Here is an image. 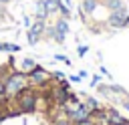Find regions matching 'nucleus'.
<instances>
[{"mask_svg":"<svg viewBox=\"0 0 129 125\" xmlns=\"http://www.w3.org/2000/svg\"><path fill=\"white\" fill-rule=\"evenodd\" d=\"M10 103H12V107H14L20 115L36 113L38 103H40V91L28 85V87H26V89H22L16 97H12V99H10Z\"/></svg>","mask_w":129,"mask_h":125,"instance_id":"f257e3e1","label":"nucleus"},{"mask_svg":"<svg viewBox=\"0 0 129 125\" xmlns=\"http://www.w3.org/2000/svg\"><path fill=\"white\" fill-rule=\"evenodd\" d=\"M28 87V77H26V73H22V71H16V69H12L6 77H4V89H6V97H16L22 89H26Z\"/></svg>","mask_w":129,"mask_h":125,"instance_id":"f03ea898","label":"nucleus"},{"mask_svg":"<svg viewBox=\"0 0 129 125\" xmlns=\"http://www.w3.org/2000/svg\"><path fill=\"white\" fill-rule=\"evenodd\" d=\"M26 77H28V85L34 87V89H38V91H42V89H46V87L52 85V81H50V73H48L42 65H38V62L34 65L32 71L26 73Z\"/></svg>","mask_w":129,"mask_h":125,"instance_id":"7ed1b4c3","label":"nucleus"},{"mask_svg":"<svg viewBox=\"0 0 129 125\" xmlns=\"http://www.w3.org/2000/svg\"><path fill=\"white\" fill-rule=\"evenodd\" d=\"M105 24L113 30H119V28H127L129 26V12L127 8L123 10H117V12H109L107 18H105Z\"/></svg>","mask_w":129,"mask_h":125,"instance_id":"20e7f679","label":"nucleus"},{"mask_svg":"<svg viewBox=\"0 0 129 125\" xmlns=\"http://www.w3.org/2000/svg\"><path fill=\"white\" fill-rule=\"evenodd\" d=\"M44 28H46V22H42V20H32L30 28L26 30V40H28L30 46H34V44H38V42L42 40Z\"/></svg>","mask_w":129,"mask_h":125,"instance_id":"39448f33","label":"nucleus"},{"mask_svg":"<svg viewBox=\"0 0 129 125\" xmlns=\"http://www.w3.org/2000/svg\"><path fill=\"white\" fill-rule=\"evenodd\" d=\"M99 6H101V0H81V4H79V14H81L83 18L93 16Z\"/></svg>","mask_w":129,"mask_h":125,"instance_id":"423d86ee","label":"nucleus"},{"mask_svg":"<svg viewBox=\"0 0 129 125\" xmlns=\"http://www.w3.org/2000/svg\"><path fill=\"white\" fill-rule=\"evenodd\" d=\"M107 123L109 125H123V123H127V117H123L117 109L107 107Z\"/></svg>","mask_w":129,"mask_h":125,"instance_id":"0eeeda50","label":"nucleus"},{"mask_svg":"<svg viewBox=\"0 0 129 125\" xmlns=\"http://www.w3.org/2000/svg\"><path fill=\"white\" fill-rule=\"evenodd\" d=\"M52 26H54V30L58 32V34H62V36H67L69 32H71V24H69V20L67 18H56L54 22H52Z\"/></svg>","mask_w":129,"mask_h":125,"instance_id":"6e6552de","label":"nucleus"},{"mask_svg":"<svg viewBox=\"0 0 129 125\" xmlns=\"http://www.w3.org/2000/svg\"><path fill=\"white\" fill-rule=\"evenodd\" d=\"M34 20H42V22H46V20H48V12H46V8H44L42 0H36V8H34Z\"/></svg>","mask_w":129,"mask_h":125,"instance_id":"1a4fd4ad","label":"nucleus"},{"mask_svg":"<svg viewBox=\"0 0 129 125\" xmlns=\"http://www.w3.org/2000/svg\"><path fill=\"white\" fill-rule=\"evenodd\" d=\"M109 12H117V10H123L125 8V4H123V0H105V2H101Z\"/></svg>","mask_w":129,"mask_h":125,"instance_id":"9d476101","label":"nucleus"},{"mask_svg":"<svg viewBox=\"0 0 129 125\" xmlns=\"http://www.w3.org/2000/svg\"><path fill=\"white\" fill-rule=\"evenodd\" d=\"M83 103H85V107H87L89 111H95V109L103 107V105L99 103V99H97V97H91V95H87V97L83 99Z\"/></svg>","mask_w":129,"mask_h":125,"instance_id":"9b49d317","label":"nucleus"},{"mask_svg":"<svg viewBox=\"0 0 129 125\" xmlns=\"http://www.w3.org/2000/svg\"><path fill=\"white\" fill-rule=\"evenodd\" d=\"M34 65H36V60H34V58H30V56H24V58L20 60V69H18V71H22V73H28V71H32V69H34Z\"/></svg>","mask_w":129,"mask_h":125,"instance_id":"f8f14e48","label":"nucleus"},{"mask_svg":"<svg viewBox=\"0 0 129 125\" xmlns=\"http://www.w3.org/2000/svg\"><path fill=\"white\" fill-rule=\"evenodd\" d=\"M20 50H22L20 44H16V42H4V52L14 54V52H20Z\"/></svg>","mask_w":129,"mask_h":125,"instance_id":"ddd939ff","label":"nucleus"},{"mask_svg":"<svg viewBox=\"0 0 129 125\" xmlns=\"http://www.w3.org/2000/svg\"><path fill=\"white\" fill-rule=\"evenodd\" d=\"M62 79H67L62 71H52V73H50V81H54V83H58V81H62Z\"/></svg>","mask_w":129,"mask_h":125,"instance_id":"4468645a","label":"nucleus"},{"mask_svg":"<svg viewBox=\"0 0 129 125\" xmlns=\"http://www.w3.org/2000/svg\"><path fill=\"white\" fill-rule=\"evenodd\" d=\"M52 125H73V123H71V121H69V119L62 115V117H56V119L52 121Z\"/></svg>","mask_w":129,"mask_h":125,"instance_id":"2eb2a0df","label":"nucleus"},{"mask_svg":"<svg viewBox=\"0 0 129 125\" xmlns=\"http://www.w3.org/2000/svg\"><path fill=\"white\" fill-rule=\"evenodd\" d=\"M54 60H58V62H64L67 67H71V58H69V56H64V54H54Z\"/></svg>","mask_w":129,"mask_h":125,"instance_id":"dca6fc26","label":"nucleus"},{"mask_svg":"<svg viewBox=\"0 0 129 125\" xmlns=\"http://www.w3.org/2000/svg\"><path fill=\"white\" fill-rule=\"evenodd\" d=\"M87 52H89V46H87V44H79V46H77V54H79V56H85Z\"/></svg>","mask_w":129,"mask_h":125,"instance_id":"f3484780","label":"nucleus"},{"mask_svg":"<svg viewBox=\"0 0 129 125\" xmlns=\"http://www.w3.org/2000/svg\"><path fill=\"white\" fill-rule=\"evenodd\" d=\"M6 99V89H4V77H0V101Z\"/></svg>","mask_w":129,"mask_h":125,"instance_id":"a211bd4d","label":"nucleus"},{"mask_svg":"<svg viewBox=\"0 0 129 125\" xmlns=\"http://www.w3.org/2000/svg\"><path fill=\"white\" fill-rule=\"evenodd\" d=\"M99 83H101V75H93V77H91V83H89V85H91V87H97Z\"/></svg>","mask_w":129,"mask_h":125,"instance_id":"6ab92c4d","label":"nucleus"},{"mask_svg":"<svg viewBox=\"0 0 129 125\" xmlns=\"http://www.w3.org/2000/svg\"><path fill=\"white\" fill-rule=\"evenodd\" d=\"M67 79H69V83H81V81H83V79H81L79 75H69Z\"/></svg>","mask_w":129,"mask_h":125,"instance_id":"aec40b11","label":"nucleus"},{"mask_svg":"<svg viewBox=\"0 0 129 125\" xmlns=\"http://www.w3.org/2000/svg\"><path fill=\"white\" fill-rule=\"evenodd\" d=\"M22 24H24L26 28H30V24H32V20H30V16H26V14H24V16H22Z\"/></svg>","mask_w":129,"mask_h":125,"instance_id":"412c9836","label":"nucleus"},{"mask_svg":"<svg viewBox=\"0 0 129 125\" xmlns=\"http://www.w3.org/2000/svg\"><path fill=\"white\" fill-rule=\"evenodd\" d=\"M99 73H101V75H105V77H111V73L107 71V67H99Z\"/></svg>","mask_w":129,"mask_h":125,"instance_id":"4be33fe9","label":"nucleus"},{"mask_svg":"<svg viewBox=\"0 0 129 125\" xmlns=\"http://www.w3.org/2000/svg\"><path fill=\"white\" fill-rule=\"evenodd\" d=\"M121 107H123V109H125V111H129V97H127V99H123V101H121Z\"/></svg>","mask_w":129,"mask_h":125,"instance_id":"5701e85b","label":"nucleus"},{"mask_svg":"<svg viewBox=\"0 0 129 125\" xmlns=\"http://www.w3.org/2000/svg\"><path fill=\"white\" fill-rule=\"evenodd\" d=\"M75 125H95L91 119H87V121H81V123H75Z\"/></svg>","mask_w":129,"mask_h":125,"instance_id":"b1692460","label":"nucleus"},{"mask_svg":"<svg viewBox=\"0 0 129 125\" xmlns=\"http://www.w3.org/2000/svg\"><path fill=\"white\" fill-rule=\"evenodd\" d=\"M79 77H81V79H87L89 73H87V71H79Z\"/></svg>","mask_w":129,"mask_h":125,"instance_id":"393cba45","label":"nucleus"},{"mask_svg":"<svg viewBox=\"0 0 129 125\" xmlns=\"http://www.w3.org/2000/svg\"><path fill=\"white\" fill-rule=\"evenodd\" d=\"M12 0H0V6H6V4H10Z\"/></svg>","mask_w":129,"mask_h":125,"instance_id":"a878e982","label":"nucleus"},{"mask_svg":"<svg viewBox=\"0 0 129 125\" xmlns=\"http://www.w3.org/2000/svg\"><path fill=\"white\" fill-rule=\"evenodd\" d=\"M62 2H64V4H67V6H69V8H71V6H73V2H71V0H62Z\"/></svg>","mask_w":129,"mask_h":125,"instance_id":"bb28decb","label":"nucleus"},{"mask_svg":"<svg viewBox=\"0 0 129 125\" xmlns=\"http://www.w3.org/2000/svg\"><path fill=\"white\" fill-rule=\"evenodd\" d=\"M4 121H6V117H4V115H2V113H0V125H2V123H4Z\"/></svg>","mask_w":129,"mask_h":125,"instance_id":"cd10ccee","label":"nucleus"},{"mask_svg":"<svg viewBox=\"0 0 129 125\" xmlns=\"http://www.w3.org/2000/svg\"><path fill=\"white\" fill-rule=\"evenodd\" d=\"M0 52H4V42H0Z\"/></svg>","mask_w":129,"mask_h":125,"instance_id":"c85d7f7f","label":"nucleus"},{"mask_svg":"<svg viewBox=\"0 0 129 125\" xmlns=\"http://www.w3.org/2000/svg\"><path fill=\"white\" fill-rule=\"evenodd\" d=\"M101 2H105V0H101Z\"/></svg>","mask_w":129,"mask_h":125,"instance_id":"c756f323","label":"nucleus"}]
</instances>
